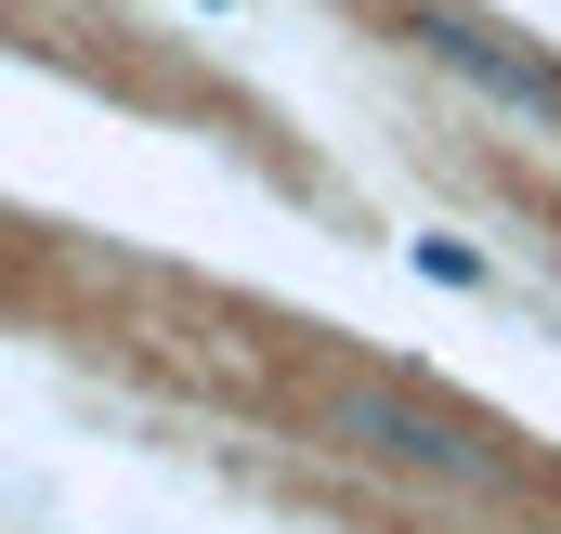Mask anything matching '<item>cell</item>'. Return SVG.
<instances>
[{
    "label": "cell",
    "instance_id": "obj_1",
    "mask_svg": "<svg viewBox=\"0 0 561 534\" xmlns=\"http://www.w3.org/2000/svg\"><path fill=\"white\" fill-rule=\"evenodd\" d=\"M405 39H419L444 79H470L483 105H510V118H561V66L536 53V39H510V26H483V13H457V0H419Z\"/></svg>",
    "mask_w": 561,
    "mask_h": 534
},
{
    "label": "cell",
    "instance_id": "obj_2",
    "mask_svg": "<svg viewBox=\"0 0 561 534\" xmlns=\"http://www.w3.org/2000/svg\"><path fill=\"white\" fill-rule=\"evenodd\" d=\"M340 430H353L366 456H392V469H431V483H483V469H496L470 417H444V404H405V392H353V404H340Z\"/></svg>",
    "mask_w": 561,
    "mask_h": 534
},
{
    "label": "cell",
    "instance_id": "obj_3",
    "mask_svg": "<svg viewBox=\"0 0 561 534\" xmlns=\"http://www.w3.org/2000/svg\"><path fill=\"white\" fill-rule=\"evenodd\" d=\"M209 13H222V0H209Z\"/></svg>",
    "mask_w": 561,
    "mask_h": 534
}]
</instances>
